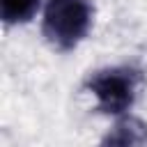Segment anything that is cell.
<instances>
[{"instance_id": "1", "label": "cell", "mask_w": 147, "mask_h": 147, "mask_svg": "<svg viewBox=\"0 0 147 147\" xmlns=\"http://www.w3.org/2000/svg\"><path fill=\"white\" fill-rule=\"evenodd\" d=\"M94 7L90 0H46L41 32L60 51L76 48L92 28Z\"/></svg>"}, {"instance_id": "2", "label": "cell", "mask_w": 147, "mask_h": 147, "mask_svg": "<svg viewBox=\"0 0 147 147\" xmlns=\"http://www.w3.org/2000/svg\"><path fill=\"white\" fill-rule=\"evenodd\" d=\"M140 80H142L140 71L124 64V67H106V69L94 71L87 78L85 87L96 99V108L101 113L122 117L133 106Z\"/></svg>"}, {"instance_id": "3", "label": "cell", "mask_w": 147, "mask_h": 147, "mask_svg": "<svg viewBox=\"0 0 147 147\" xmlns=\"http://www.w3.org/2000/svg\"><path fill=\"white\" fill-rule=\"evenodd\" d=\"M99 147H147V122L133 115H122L101 138Z\"/></svg>"}, {"instance_id": "4", "label": "cell", "mask_w": 147, "mask_h": 147, "mask_svg": "<svg viewBox=\"0 0 147 147\" xmlns=\"http://www.w3.org/2000/svg\"><path fill=\"white\" fill-rule=\"evenodd\" d=\"M41 0H0V16L7 25L28 23L39 11Z\"/></svg>"}]
</instances>
